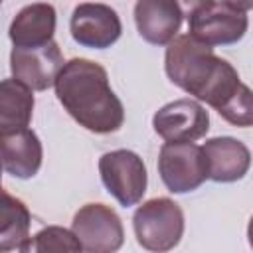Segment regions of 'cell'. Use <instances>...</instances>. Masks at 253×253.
I'll list each match as a JSON object with an SVG mask.
<instances>
[{"label":"cell","instance_id":"obj_7","mask_svg":"<svg viewBox=\"0 0 253 253\" xmlns=\"http://www.w3.org/2000/svg\"><path fill=\"white\" fill-rule=\"evenodd\" d=\"M249 28L247 12L211 0L188 18V34L206 45L237 43Z\"/></svg>","mask_w":253,"mask_h":253},{"label":"cell","instance_id":"obj_2","mask_svg":"<svg viewBox=\"0 0 253 253\" xmlns=\"http://www.w3.org/2000/svg\"><path fill=\"white\" fill-rule=\"evenodd\" d=\"M53 87L63 109L83 128L107 134L123 126V103L109 85L107 69L97 61L85 57L65 61L53 81Z\"/></svg>","mask_w":253,"mask_h":253},{"label":"cell","instance_id":"obj_16","mask_svg":"<svg viewBox=\"0 0 253 253\" xmlns=\"http://www.w3.org/2000/svg\"><path fill=\"white\" fill-rule=\"evenodd\" d=\"M32 215L28 206L0 190V253L28 251Z\"/></svg>","mask_w":253,"mask_h":253},{"label":"cell","instance_id":"obj_3","mask_svg":"<svg viewBox=\"0 0 253 253\" xmlns=\"http://www.w3.org/2000/svg\"><path fill=\"white\" fill-rule=\"evenodd\" d=\"M132 229L140 247L170 251L184 235V211L170 198L146 200L132 215Z\"/></svg>","mask_w":253,"mask_h":253},{"label":"cell","instance_id":"obj_8","mask_svg":"<svg viewBox=\"0 0 253 253\" xmlns=\"http://www.w3.org/2000/svg\"><path fill=\"white\" fill-rule=\"evenodd\" d=\"M152 126L166 142H194L210 130V115L194 99H176L154 113Z\"/></svg>","mask_w":253,"mask_h":253},{"label":"cell","instance_id":"obj_10","mask_svg":"<svg viewBox=\"0 0 253 253\" xmlns=\"http://www.w3.org/2000/svg\"><path fill=\"white\" fill-rule=\"evenodd\" d=\"M71 38L91 49H105L111 47L123 32V24L119 14L99 2H83L73 8L71 20H69Z\"/></svg>","mask_w":253,"mask_h":253},{"label":"cell","instance_id":"obj_13","mask_svg":"<svg viewBox=\"0 0 253 253\" xmlns=\"http://www.w3.org/2000/svg\"><path fill=\"white\" fill-rule=\"evenodd\" d=\"M43 148L38 134L30 128L0 136V162L14 178H32L38 174Z\"/></svg>","mask_w":253,"mask_h":253},{"label":"cell","instance_id":"obj_17","mask_svg":"<svg viewBox=\"0 0 253 253\" xmlns=\"http://www.w3.org/2000/svg\"><path fill=\"white\" fill-rule=\"evenodd\" d=\"M28 251H38V253L73 251L75 253V251H83V249L71 229L59 227V225H47V227L40 229L34 237H30Z\"/></svg>","mask_w":253,"mask_h":253},{"label":"cell","instance_id":"obj_14","mask_svg":"<svg viewBox=\"0 0 253 253\" xmlns=\"http://www.w3.org/2000/svg\"><path fill=\"white\" fill-rule=\"evenodd\" d=\"M57 24L55 8L47 2H34L24 6L12 20L8 36L16 47L42 45L53 40Z\"/></svg>","mask_w":253,"mask_h":253},{"label":"cell","instance_id":"obj_9","mask_svg":"<svg viewBox=\"0 0 253 253\" xmlns=\"http://www.w3.org/2000/svg\"><path fill=\"white\" fill-rule=\"evenodd\" d=\"M63 55L59 45L51 40L32 47H12L10 69L12 77L28 85L32 91H45L53 87V81L63 67Z\"/></svg>","mask_w":253,"mask_h":253},{"label":"cell","instance_id":"obj_6","mask_svg":"<svg viewBox=\"0 0 253 253\" xmlns=\"http://www.w3.org/2000/svg\"><path fill=\"white\" fill-rule=\"evenodd\" d=\"M71 231L89 253H111L121 249L125 241V229L119 213L105 204L81 206L71 221Z\"/></svg>","mask_w":253,"mask_h":253},{"label":"cell","instance_id":"obj_21","mask_svg":"<svg viewBox=\"0 0 253 253\" xmlns=\"http://www.w3.org/2000/svg\"><path fill=\"white\" fill-rule=\"evenodd\" d=\"M0 4H2V0H0Z\"/></svg>","mask_w":253,"mask_h":253},{"label":"cell","instance_id":"obj_5","mask_svg":"<svg viewBox=\"0 0 253 253\" xmlns=\"http://www.w3.org/2000/svg\"><path fill=\"white\" fill-rule=\"evenodd\" d=\"M158 174L168 192L186 194L208 180V162L194 142H164L158 154Z\"/></svg>","mask_w":253,"mask_h":253},{"label":"cell","instance_id":"obj_4","mask_svg":"<svg viewBox=\"0 0 253 253\" xmlns=\"http://www.w3.org/2000/svg\"><path fill=\"white\" fill-rule=\"evenodd\" d=\"M99 174L107 192L123 206H136L148 184V174L142 158L126 148L105 152L99 158Z\"/></svg>","mask_w":253,"mask_h":253},{"label":"cell","instance_id":"obj_12","mask_svg":"<svg viewBox=\"0 0 253 253\" xmlns=\"http://www.w3.org/2000/svg\"><path fill=\"white\" fill-rule=\"evenodd\" d=\"M208 162V178L219 184L241 180L251 166L249 148L233 136H215L202 146Z\"/></svg>","mask_w":253,"mask_h":253},{"label":"cell","instance_id":"obj_18","mask_svg":"<svg viewBox=\"0 0 253 253\" xmlns=\"http://www.w3.org/2000/svg\"><path fill=\"white\" fill-rule=\"evenodd\" d=\"M210 2H211V0H176L178 8L182 10V16H186V18H190L194 12H198L200 8L208 6Z\"/></svg>","mask_w":253,"mask_h":253},{"label":"cell","instance_id":"obj_20","mask_svg":"<svg viewBox=\"0 0 253 253\" xmlns=\"http://www.w3.org/2000/svg\"><path fill=\"white\" fill-rule=\"evenodd\" d=\"M0 190H2V162H0Z\"/></svg>","mask_w":253,"mask_h":253},{"label":"cell","instance_id":"obj_15","mask_svg":"<svg viewBox=\"0 0 253 253\" xmlns=\"http://www.w3.org/2000/svg\"><path fill=\"white\" fill-rule=\"evenodd\" d=\"M34 115V91L10 77L0 81V136L28 128Z\"/></svg>","mask_w":253,"mask_h":253},{"label":"cell","instance_id":"obj_11","mask_svg":"<svg viewBox=\"0 0 253 253\" xmlns=\"http://www.w3.org/2000/svg\"><path fill=\"white\" fill-rule=\"evenodd\" d=\"M182 10L176 0H136L134 24L140 38L152 45L172 42L182 26Z\"/></svg>","mask_w":253,"mask_h":253},{"label":"cell","instance_id":"obj_1","mask_svg":"<svg viewBox=\"0 0 253 253\" xmlns=\"http://www.w3.org/2000/svg\"><path fill=\"white\" fill-rule=\"evenodd\" d=\"M166 45L164 69L174 85L213 107L227 123L251 126V89L239 79L237 69L227 59L215 55L211 45L198 42L190 34L176 36Z\"/></svg>","mask_w":253,"mask_h":253},{"label":"cell","instance_id":"obj_19","mask_svg":"<svg viewBox=\"0 0 253 253\" xmlns=\"http://www.w3.org/2000/svg\"><path fill=\"white\" fill-rule=\"evenodd\" d=\"M221 2H225L227 6L237 8V10H241V12H249V10L253 8V0H221Z\"/></svg>","mask_w":253,"mask_h":253}]
</instances>
